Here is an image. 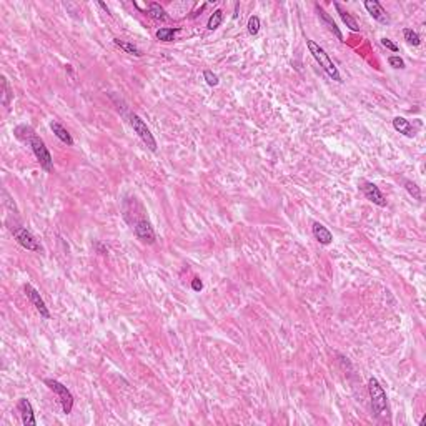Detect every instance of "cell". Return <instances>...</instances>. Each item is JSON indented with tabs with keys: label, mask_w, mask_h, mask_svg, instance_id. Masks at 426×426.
<instances>
[{
	"label": "cell",
	"mask_w": 426,
	"mask_h": 426,
	"mask_svg": "<svg viewBox=\"0 0 426 426\" xmlns=\"http://www.w3.org/2000/svg\"><path fill=\"white\" fill-rule=\"evenodd\" d=\"M403 37H405V40H406V42L409 43V45H413V47H418V45H420V43H421V37H420V34L413 30V28H405V30H403Z\"/></svg>",
	"instance_id": "44dd1931"
},
{
	"label": "cell",
	"mask_w": 426,
	"mask_h": 426,
	"mask_svg": "<svg viewBox=\"0 0 426 426\" xmlns=\"http://www.w3.org/2000/svg\"><path fill=\"white\" fill-rule=\"evenodd\" d=\"M311 232H313V237L322 243V245H330V243L333 242V235H331V232L325 225H322L320 222L313 223Z\"/></svg>",
	"instance_id": "4fadbf2b"
},
{
	"label": "cell",
	"mask_w": 426,
	"mask_h": 426,
	"mask_svg": "<svg viewBox=\"0 0 426 426\" xmlns=\"http://www.w3.org/2000/svg\"><path fill=\"white\" fill-rule=\"evenodd\" d=\"M381 45H383L385 48H388V50H391V52H398L400 50V47L396 45L395 42H393V40H389V39H381Z\"/></svg>",
	"instance_id": "4316f807"
},
{
	"label": "cell",
	"mask_w": 426,
	"mask_h": 426,
	"mask_svg": "<svg viewBox=\"0 0 426 426\" xmlns=\"http://www.w3.org/2000/svg\"><path fill=\"white\" fill-rule=\"evenodd\" d=\"M180 32V28H170V27H163V28H158L157 30V39L162 40V42H172L175 40V35Z\"/></svg>",
	"instance_id": "e0dca14e"
},
{
	"label": "cell",
	"mask_w": 426,
	"mask_h": 426,
	"mask_svg": "<svg viewBox=\"0 0 426 426\" xmlns=\"http://www.w3.org/2000/svg\"><path fill=\"white\" fill-rule=\"evenodd\" d=\"M130 125H132V128L135 130V133L142 139V142H143L152 152H157V142H155V139H153L152 132H150L147 123H145L137 113H132V115H130Z\"/></svg>",
	"instance_id": "8992f818"
},
{
	"label": "cell",
	"mask_w": 426,
	"mask_h": 426,
	"mask_svg": "<svg viewBox=\"0 0 426 426\" xmlns=\"http://www.w3.org/2000/svg\"><path fill=\"white\" fill-rule=\"evenodd\" d=\"M28 143H30L32 150H34V155L37 157L40 167L45 170L47 173L54 172V160H52V155H50V152H48L45 142L40 139L39 135H34V137H32V140L28 142Z\"/></svg>",
	"instance_id": "277c9868"
},
{
	"label": "cell",
	"mask_w": 426,
	"mask_h": 426,
	"mask_svg": "<svg viewBox=\"0 0 426 426\" xmlns=\"http://www.w3.org/2000/svg\"><path fill=\"white\" fill-rule=\"evenodd\" d=\"M368 391H370V398H371V408L373 411L376 413V416L386 418L389 413L388 398L383 386H381L380 381L376 378H370V381H368Z\"/></svg>",
	"instance_id": "7a4b0ae2"
},
{
	"label": "cell",
	"mask_w": 426,
	"mask_h": 426,
	"mask_svg": "<svg viewBox=\"0 0 426 426\" xmlns=\"http://www.w3.org/2000/svg\"><path fill=\"white\" fill-rule=\"evenodd\" d=\"M148 15L152 19H155V20H162V22L168 20V15L165 14L163 7H162L160 3H157V2H153V3H150V5H148Z\"/></svg>",
	"instance_id": "ac0fdd59"
},
{
	"label": "cell",
	"mask_w": 426,
	"mask_h": 426,
	"mask_svg": "<svg viewBox=\"0 0 426 426\" xmlns=\"http://www.w3.org/2000/svg\"><path fill=\"white\" fill-rule=\"evenodd\" d=\"M19 411L20 416H22V423L23 426H35L37 425V420H35L34 415V408H32V403L27 398H20L19 400Z\"/></svg>",
	"instance_id": "7c38bea8"
},
{
	"label": "cell",
	"mask_w": 426,
	"mask_h": 426,
	"mask_svg": "<svg viewBox=\"0 0 426 426\" xmlns=\"http://www.w3.org/2000/svg\"><path fill=\"white\" fill-rule=\"evenodd\" d=\"M403 185H405V190H406L415 200H421V190L416 183H413L411 180H403Z\"/></svg>",
	"instance_id": "7402d4cb"
},
{
	"label": "cell",
	"mask_w": 426,
	"mask_h": 426,
	"mask_svg": "<svg viewBox=\"0 0 426 426\" xmlns=\"http://www.w3.org/2000/svg\"><path fill=\"white\" fill-rule=\"evenodd\" d=\"M333 5H335V9L338 10V14H340V17H342L343 23H346V27L350 28V30H353V32H358V30H360V25H358V22H356V20L351 17V14H350V12H346L345 9H342V5H340L338 2H335Z\"/></svg>",
	"instance_id": "2e32d148"
},
{
	"label": "cell",
	"mask_w": 426,
	"mask_h": 426,
	"mask_svg": "<svg viewBox=\"0 0 426 426\" xmlns=\"http://www.w3.org/2000/svg\"><path fill=\"white\" fill-rule=\"evenodd\" d=\"M315 7H316V12H318L320 20H322V22H323V25H325V27H328V30H330L336 39L342 40V42H343V34H342V30H340V27L336 25V22L333 20V17H331V15L328 14V12L325 10V9H322V7H320L318 3H316Z\"/></svg>",
	"instance_id": "8fae6325"
},
{
	"label": "cell",
	"mask_w": 426,
	"mask_h": 426,
	"mask_svg": "<svg viewBox=\"0 0 426 426\" xmlns=\"http://www.w3.org/2000/svg\"><path fill=\"white\" fill-rule=\"evenodd\" d=\"M222 22H223V12L218 9V10H215L212 15H210L206 27H208V30H217V28L222 25Z\"/></svg>",
	"instance_id": "ffe728a7"
},
{
	"label": "cell",
	"mask_w": 426,
	"mask_h": 426,
	"mask_svg": "<svg viewBox=\"0 0 426 426\" xmlns=\"http://www.w3.org/2000/svg\"><path fill=\"white\" fill-rule=\"evenodd\" d=\"M99 5H100V7H102V9H103V10H105V12H107V14H108V7H107V5H105V3H103V2H99Z\"/></svg>",
	"instance_id": "f1b7e54d"
},
{
	"label": "cell",
	"mask_w": 426,
	"mask_h": 426,
	"mask_svg": "<svg viewBox=\"0 0 426 426\" xmlns=\"http://www.w3.org/2000/svg\"><path fill=\"white\" fill-rule=\"evenodd\" d=\"M365 9L368 10V14H370L376 22L385 23V25L389 23V17L386 10L383 9V5H381L380 2H376V0H366V2H365Z\"/></svg>",
	"instance_id": "30bf717a"
},
{
	"label": "cell",
	"mask_w": 426,
	"mask_h": 426,
	"mask_svg": "<svg viewBox=\"0 0 426 426\" xmlns=\"http://www.w3.org/2000/svg\"><path fill=\"white\" fill-rule=\"evenodd\" d=\"M45 385L55 393L57 396H59V401H60V405H62V409H63L65 415H70L72 408H74V395L70 393V389L65 386V385L60 383V381L50 380V378L45 380Z\"/></svg>",
	"instance_id": "5b68a950"
},
{
	"label": "cell",
	"mask_w": 426,
	"mask_h": 426,
	"mask_svg": "<svg viewBox=\"0 0 426 426\" xmlns=\"http://www.w3.org/2000/svg\"><path fill=\"white\" fill-rule=\"evenodd\" d=\"M248 32L250 35H257L260 32V19L258 15H251L248 19Z\"/></svg>",
	"instance_id": "603a6c76"
},
{
	"label": "cell",
	"mask_w": 426,
	"mask_h": 426,
	"mask_svg": "<svg viewBox=\"0 0 426 426\" xmlns=\"http://www.w3.org/2000/svg\"><path fill=\"white\" fill-rule=\"evenodd\" d=\"M135 235H137V238H139V240L147 243V245H153L155 240H157L155 232H153V226L150 225V222L145 220V218L135 222Z\"/></svg>",
	"instance_id": "9c48e42d"
},
{
	"label": "cell",
	"mask_w": 426,
	"mask_h": 426,
	"mask_svg": "<svg viewBox=\"0 0 426 426\" xmlns=\"http://www.w3.org/2000/svg\"><path fill=\"white\" fill-rule=\"evenodd\" d=\"M192 288L195 291H202V288H203V283H202L200 278H193L192 280Z\"/></svg>",
	"instance_id": "83f0119b"
},
{
	"label": "cell",
	"mask_w": 426,
	"mask_h": 426,
	"mask_svg": "<svg viewBox=\"0 0 426 426\" xmlns=\"http://www.w3.org/2000/svg\"><path fill=\"white\" fill-rule=\"evenodd\" d=\"M2 87H3V99H2V103L5 105V107H9V102H10V99H12V93H10L9 82H7L5 77H3V79H2Z\"/></svg>",
	"instance_id": "d4e9b609"
},
{
	"label": "cell",
	"mask_w": 426,
	"mask_h": 426,
	"mask_svg": "<svg viewBox=\"0 0 426 426\" xmlns=\"http://www.w3.org/2000/svg\"><path fill=\"white\" fill-rule=\"evenodd\" d=\"M388 63L391 65L393 68H405V60L398 55H391L388 59Z\"/></svg>",
	"instance_id": "484cf974"
},
{
	"label": "cell",
	"mask_w": 426,
	"mask_h": 426,
	"mask_svg": "<svg viewBox=\"0 0 426 426\" xmlns=\"http://www.w3.org/2000/svg\"><path fill=\"white\" fill-rule=\"evenodd\" d=\"M23 291H25L27 298L30 300L32 305L35 306V310H37L39 313H40V316H42V318H45V320L50 318V311H48V308H47V305H45V302H43V298L40 297L39 291L35 290V288L32 286V285H28V283H27L25 286H23Z\"/></svg>",
	"instance_id": "52a82bcc"
},
{
	"label": "cell",
	"mask_w": 426,
	"mask_h": 426,
	"mask_svg": "<svg viewBox=\"0 0 426 426\" xmlns=\"http://www.w3.org/2000/svg\"><path fill=\"white\" fill-rule=\"evenodd\" d=\"M360 188H362L365 198H366V200H370L371 203H375L378 206H386L388 205L385 195L381 193V190L375 183H371V182H363Z\"/></svg>",
	"instance_id": "ba28073f"
},
{
	"label": "cell",
	"mask_w": 426,
	"mask_h": 426,
	"mask_svg": "<svg viewBox=\"0 0 426 426\" xmlns=\"http://www.w3.org/2000/svg\"><path fill=\"white\" fill-rule=\"evenodd\" d=\"M50 128L60 142H63V143H67V145H74V139H72V135L67 132V128H65L63 125H60L59 122H52Z\"/></svg>",
	"instance_id": "9a60e30c"
},
{
	"label": "cell",
	"mask_w": 426,
	"mask_h": 426,
	"mask_svg": "<svg viewBox=\"0 0 426 426\" xmlns=\"http://www.w3.org/2000/svg\"><path fill=\"white\" fill-rule=\"evenodd\" d=\"M113 43H115L117 47H120L122 50L127 52V54H130V55L142 57V50H140L139 47L133 45V43H130V42H123V40H120V39H113Z\"/></svg>",
	"instance_id": "d6986e66"
},
{
	"label": "cell",
	"mask_w": 426,
	"mask_h": 426,
	"mask_svg": "<svg viewBox=\"0 0 426 426\" xmlns=\"http://www.w3.org/2000/svg\"><path fill=\"white\" fill-rule=\"evenodd\" d=\"M10 232L14 235L15 242L19 243L20 246H23L25 250H30V251H42V245L40 242L35 238V235L30 232L28 228L22 225H12L10 226Z\"/></svg>",
	"instance_id": "3957f363"
},
{
	"label": "cell",
	"mask_w": 426,
	"mask_h": 426,
	"mask_svg": "<svg viewBox=\"0 0 426 426\" xmlns=\"http://www.w3.org/2000/svg\"><path fill=\"white\" fill-rule=\"evenodd\" d=\"M393 127H395L396 132L403 133V135L406 137H415V128H413L411 122L403 119V117H396V119H393Z\"/></svg>",
	"instance_id": "5bb4252c"
},
{
	"label": "cell",
	"mask_w": 426,
	"mask_h": 426,
	"mask_svg": "<svg viewBox=\"0 0 426 426\" xmlns=\"http://www.w3.org/2000/svg\"><path fill=\"white\" fill-rule=\"evenodd\" d=\"M203 79H205V82L210 85V87H217V85L220 83V79H218V75L213 74L212 70H205L203 72Z\"/></svg>",
	"instance_id": "cb8c5ba5"
},
{
	"label": "cell",
	"mask_w": 426,
	"mask_h": 426,
	"mask_svg": "<svg viewBox=\"0 0 426 426\" xmlns=\"http://www.w3.org/2000/svg\"><path fill=\"white\" fill-rule=\"evenodd\" d=\"M306 47H308V50H310V54L315 57L316 62L320 63V67H323V70L326 72L331 80H335V82H343L338 67L333 63V60H331L330 55L325 52L323 47H320L315 40H306Z\"/></svg>",
	"instance_id": "6da1fadb"
}]
</instances>
